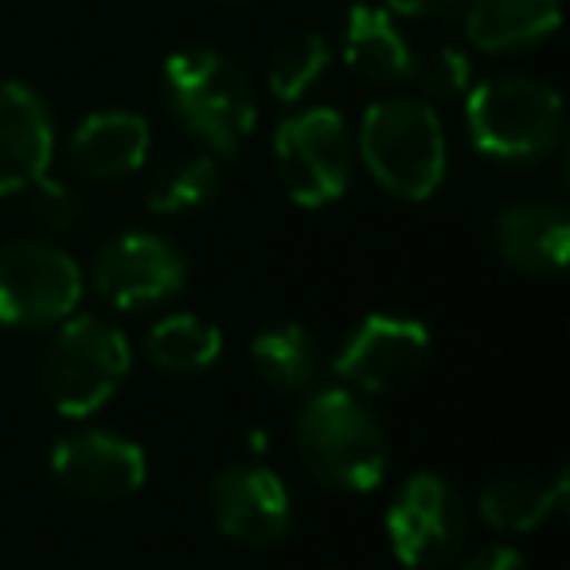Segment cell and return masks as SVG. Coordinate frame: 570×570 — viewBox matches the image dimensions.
<instances>
[{
	"label": "cell",
	"mask_w": 570,
	"mask_h": 570,
	"mask_svg": "<svg viewBox=\"0 0 570 570\" xmlns=\"http://www.w3.org/2000/svg\"><path fill=\"white\" fill-rule=\"evenodd\" d=\"M250 367L274 395L305 399L321 387L328 364L309 328L297 321H277L250 341Z\"/></svg>",
	"instance_id": "ac0fdd59"
},
{
	"label": "cell",
	"mask_w": 570,
	"mask_h": 570,
	"mask_svg": "<svg viewBox=\"0 0 570 570\" xmlns=\"http://www.w3.org/2000/svg\"><path fill=\"white\" fill-rule=\"evenodd\" d=\"M294 445L313 481L333 492L364 497L387 481V430L364 395L348 387L309 391L294 422Z\"/></svg>",
	"instance_id": "6da1fadb"
},
{
	"label": "cell",
	"mask_w": 570,
	"mask_h": 570,
	"mask_svg": "<svg viewBox=\"0 0 570 570\" xmlns=\"http://www.w3.org/2000/svg\"><path fill=\"white\" fill-rule=\"evenodd\" d=\"M153 153V129L134 110H95L75 126L67 160L75 176L95 184H118L141 173Z\"/></svg>",
	"instance_id": "5bb4252c"
},
{
	"label": "cell",
	"mask_w": 570,
	"mask_h": 570,
	"mask_svg": "<svg viewBox=\"0 0 570 570\" xmlns=\"http://www.w3.org/2000/svg\"><path fill=\"white\" fill-rule=\"evenodd\" d=\"M562 98L523 71L489 75L465 95V129L476 153L504 165H535L562 145Z\"/></svg>",
	"instance_id": "277c9868"
},
{
	"label": "cell",
	"mask_w": 570,
	"mask_h": 570,
	"mask_svg": "<svg viewBox=\"0 0 570 570\" xmlns=\"http://www.w3.org/2000/svg\"><path fill=\"white\" fill-rule=\"evenodd\" d=\"M51 476L87 504H121L149 481V458L118 430H71L51 450Z\"/></svg>",
	"instance_id": "7c38bea8"
},
{
	"label": "cell",
	"mask_w": 570,
	"mask_h": 570,
	"mask_svg": "<svg viewBox=\"0 0 570 570\" xmlns=\"http://www.w3.org/2000/svg\"><path fill=\"white\" fill-rule=\"evenodd\" d=\"M333 63V48L321 32H294L285 36L266 59V87L277 102L297 106Z\"/></svg>",
	"instance_id": "7402d4cb"
},
{
	"label": "cell",
	"mask_w": 570,
	"mask_h": 570,
	"mask_svg": "<svg viewBox=\"0 0 570 570\" xmlns=\"http://www.w3.org/2000/svg\"><path fill=\"white\" fill-rule=\"evenodd\" d=\"M411 82L419 90V98L426 102H453V98H465L473 87V59L461 48H434L430 56H414Z\"/></svg>",
	"instance_id": "603a6c76"
},
{
	"label": "cell",
	"mask_w": 570,
	"mask_h": 570,
	"mask_svg": "<svg viewBox=\"0 0 570 570\" xmlns=\"http://www.w3.org/2000/svg\"><path fill=\"white\" fill-rule=\"evenodd\" d=\"M87 282L118 313L157 309V305L184 294L188 254L160 230H118V235L98 246Z\"/></svg>",
	"instance_id": "ba28073f"
},
{
	"label": "cell",
	"mask_w": 570,
	"mask_h": 570,
	"mask_svg": "<svg viewBox=\"0 0 570 570\" xmlns=\"http://www.w3.org/2000/svg\"><path fill=\"white\" fill-rule=\"evenodd\" d=\"M87 294V274L51 238H12L0 246V325L36 333L56 328Z\"/></svg>",
	"instance_id": "8992f818"
},
{
	"label": "cell",
	"mask_w": 570,
	"mask_h": 570,
	"mask_svg": "<svg viewBox=\"0 0 570 570\" xmlns=\"http://www.w3.org/2000/svg\"><path fill=\"white\" fill-rule=\"evenodd\" d=\"M207 512L219 535L243 547H274L294 531V492L262 461L223 465L207 484Z\"/></svg>",
	"instance_id": "8fae6325"
},
{
	"label": "cell",
	"mask_w": 570,
	"mask_h": 570,
	"mask_svg": "<svg viewBox=\"0 0 570 570\" xmlns=\"http://www.w3.org/2000/svg\"><path fill=\"white\" fill-rule=\"evenodd\" d=\"M230 4H238V0H230Z\"/></svg>",
	"instance_id": "4316f807"
},
{
	"label": "cell",
	"mask_w": 570,
	"mask_h": 570,
	"mask_svg": "<svg viewBox=\"0 0 570 570\" xmlns=\"http://www.w3.org/2000/svg\"><path fill=\"white\" fill-rule=\"evenodd\" d=\"M465 40L484 56H512L551 40L562 24L559 0H465Z\"/></svg>",
	"instance_id": "2e32d148"
},
{
	"label": "cell",
	"mask_w": 570,
	"mask_h": 570,
	"mask_svg": "<svg viewBox=\"0 0 570 570\" xmlns=\"http://www.w3.org/2000/svg\"><path fill=\"white\" fill-rule=\"evenodd\" d=\"M165 102L188 137L219 160H235L258 126V102L246 71L212 48H184L160 71Z\"/></svg>",
	"instance_id": "3957f363"
},
{
	"label": "cell",
	"mask_w": 570,
	"mask_h": 570,
	"mask_svg": "<svg viewBox=\"0 0 570 570\" xmlns=\"http://www.w3.org/2000/svg\"><path fill=\"white\" fill-rule=\"evenodd\" d=\"M141 352L157 372L173 375V380H191L219 364L223 333L215 321L199 317V313H165L149 325Z\"/></svg>",
	"instance_id": "d6986e66"
},
{
	"label": "cell",
	"mask_w": 570,
	"mask_h": 570,
	"mask_svg": "<svg viewBox=\"0 0 570 570\" xmlns=\"http://www.w3.org/2000/svg\"><path fill=\"white\" fill-rule=\"evenodd\" d=\"M341 59L352 75L375 82V87H399V82L411 79L414 67V51L406 43L403 28L395 24V17L383 4H367V0L348 9Z\"/></svg>",
	"instance_id": "e0dca14e"
},
{
	"label": "cell",
	"mask_w": 570,
	"mask_h": 570,
	"mask_svg": "<svg viewBox=\"0 0 570 570\" xmlns=\"http://www.w3.org/2000/svg\"><path fill=\"white\" fill-rule=\"evenodd\" d=\"M56 157V118L36 87L0 79V196L28 191Z\"/></svg>",
	"instance_id": "4fadbf2b"
},
{
	"label": "cell",
	"mask_w": 570,
	"mask_h": 570,
	"mask_svg": "<svg viewBox=\"0 0 570 570\" xmlns=\"http://www.w3.org/2000/svg\"><path fill=\"white\" fill-rule=\"evenodd\" d=\"M24 196H28L32 223L48 230V235H63V230L79 227L87 219V199L79 196V188L67 180H56L51 173H43Z\"/></svg>",
	"instance_id": "cb8c5ba5"
},
{
	"label": "cell",
	"mask_w": 570,
	"mask_h": 570,
	"mask_svg": "<svg viewBox=\"0 0 570 570\" xmlns=\"http://www.w3.org/2000/svg\"><path fill=\"white\" fill-rule=\"evenodd\" d=\"M360 165L387 196L422 204L445 180L450 141L434 102L419 95H391L364 110L356 129Z\"/></svg>",
	"instance_id": "7a4b0ae2"
},
{
	"label": "cell",
	"mask_w": 570,
	"mask_h": 570,
	"mask_svg": "<svg viewBox=\"0 0 570 570\" xmlns=\"http://www.w3.org/2000/svg\"><path fill=\"white\" fill-rule=\"evenodd\" d=\"M274 173L297 207H328L352 184L348 121L333 106H309L277 121Z\"/></svg>",
	"instance_id": "52a82bcc"
},
{
	"label": "cell",
	"mask_w": 570,
	"mask_h": 570,
	"mask_svg": "<svg viewBox=\"0 0 570 570\" xmlns=\"http://www.w3.org/2000/svg\"><path fill=\"white\" fill-rule=\"evenodd\" d=\"M434 336L419 317L367 313L328 360V372L356 395H387L419 380L430 364Z\"/></svg>",
	"instance_id": "30bf717a"
},
{
	"label": "cell",
	"mask_w": 570,
	"mask_h": 570,
	"mask_svg": "<svg viewBox=\"0 0 570 570\" xmlns=\"http://www.w3.org/2000/svg\"><path fill=\"white\" fill-rule=\"evenodd\" d=\"M458 570H531V567L515 547L484 543V547H476V551H469L465 559L458 562Z\"/></svg>",
	"instance_id": "d4e9b609"
},
{
	"label": "cell",
	"mask_w": 570,
	"mask_h": 570,
	"mask_svg": "<svg viewBox=\"0 0 570 570\" xmlns=\"http://www.w3.org/2000/svg\"><path fill=\"white\" fill-rule=\"evenodd\" d=\"M223 191V165L212 153H188V157H173L153 173L149 188H145V207L165 219H184L204 207L215 204Z\"/></svg>",
	"instance_id": "44dd1931"
},
{
	"label": "cell",
	"mask_w": 570,
	"mask_h": 570,
	"mask_svg": "<svg viewBox=\"0 0 570 570\" xmlns=\"http://www.w3.org/2000/svg\"><path fill=\"white\" fill-rule=\"evenodd\" d=\"M567 504V473L554 476V484L531 481V476H497L476 497V515L500 535H528L543 528L554 512Z\"/></svg>",
	"instance_id": "ffe728a7"
},
{
	"label": "cell",
	"mask_w": 570,
	"mask_h": 570,
	"mask_svg": "<svg viewBox=\"0 0 570 570\" xmlns=\"http://www.w3.org/2000/svg\"><path fill=\"white\" fill-rule=\"evenodd\" d=\"M492 243L500 262L520 274H559L570 258V215L554 199H523L497 215Z\"/></svg>",
	"instance_id": "9a60e30c"
},
{
	"label": "cell",
	"mask_w": 570,
	"mask_h": 570,
	"mask_svg": "<svg viewBox=\"0 0 570 570\" xmlns=\"http://www.w3.org/2000/svg\"><path fill=\"white\" fill-rule=\"evenodd\" d=\"M134 367L129 336L98 313H71L56 325L40 360V391L63 419L98 414Z\"/></svg>",
	"instance_id": "5b68a950"
},
{
	"label": "cell",
	"mask_w": 570,
	"mask_h": 570,
	"mask_svg": "<svg viewBox=\"0 0 570 570\" xmlns=\"http://www.w3.org/2000/svg\"><path fill=\"white\" fill-rule=\"evenodd\" d=\"M383 9L403 20H450V17H461L465 0H387Z\"/></svg>",
	"instance_id": "484cf974"
},
{
	"label": "cell",
	"mask_w": 570,
	"mask_h": 570,
	"mask_svg": "<svg viewBox=\"0 0 570 570\" xmlns=\"http://www.w3.org/2000/svg\"><path fill=\"white\" fill-rule=\"evenodd\" d=\"M391 554L406 570H438L458 559L469 535V508L461 492L438 473H411L383 512Z\"/></svg>",
	"instance_id": "9c48e42d"
}]
</instances>
